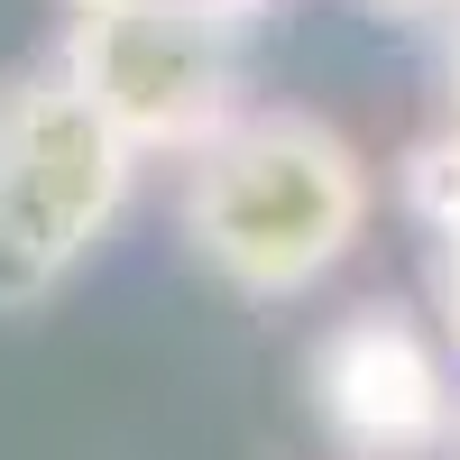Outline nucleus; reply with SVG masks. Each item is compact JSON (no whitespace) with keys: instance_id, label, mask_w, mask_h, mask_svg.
Segmentation results:
<instances>
[{"instance_id":"nucleus-1","label":"nucleus","mask_w":460,"mask_h":460,"mask_svg":"<svg viewBox=\"0 0 460 460\" xmlns=\"http://www.w3.org/2000/svg\"><path fill=\"white\" fill-rule=\"evenodd\" d=\"M377 221V175L314 111H240L184 157L175 230L230 295L295 304L314 295Z\"/></svg>"},{"instance_id":"nucleus-2","label":"nucleus","mask_w":460,"mask_h":460,"mask_svg":"<svg viewBox=\"0 0 460 460\" xmlns=\"http://www.w3.org/2000/svg\"><path fill=\"white\" fill-rule=\"evenodd\" d=\"M138 147L93 111L65 56L0 84V304H47L93 267L138 194Z\"/></svg>"},{"instance_id":"nucleus-3","label":"nucleus","mask_w":460,"mask_h":460,"mask_svg":"<svg viewBox=\"0 0 460 460\" xmlns=\"http://www.w3.org/2000/svg\"><path fill=\"white\" fill-rule=\"evenodd\" d=\"M240 28L221 0H84L56 56L138 157L184 166L249 111Z\"/></svg>"},{"instance_id":"nucleus-4","label":"nucleus","mask_w":460,"mask_h":460,"mask_svg":"<svg viewBox=\"0 0 460 460\" xmlns=\"http://www.w3.org/2000/svg\"><path fill=\"white\" fill-rule=\"evenodd\" d=\"M304 387H314V414L332 424V442L368 460H424L460 442V377L424 341V323H405L396 304L341 314L304 359Z\"/></svg>"},{"instance_id":"nucleus-5","label":"nucleus","mask_w":460,"mask_h":460,"mask_svg":"<svg viewBox=\"0 0 460 460\" xmlns=\"http://www.w3.org/2000/svg\"><path fill=\"white\" fill-rule=\"evenodd\" d=\"M414 212L433 221L442 267H460V129H451V138H433L424 157H414Z\"/></svg>"},{"instance_id":"nucleus-6","label":"nucleus","mask_w":460,"mask_h":460,"mask_svg":"<svg viewBox=\"0 0 460 460\" xmlns=\"http://www.w3.org/2000/svg\"><path fill=\"white\" fill-rule=\"evenodd\" d=\"M377 19H460V0H359Z\"/></svg>"},{"instance_id":"nucleus-7","label":"nucleus","mask_w":460,"mask_h":460,"mask_svg":"<svg viewBox=\"0 0 460 460\" xmlns=\"http://www.w3.org/2000/svg\"><path fill=\"white\" fill-rule=\"evenodd\" d=\"M442 295H451V350H460V267H442Z\"/></svg>"},{"instance_id":"nucleus-8","label":"nucleus","mask_w":460,"mask_h":460,"mask_svg":"<svg viewBox=\"0 0 460 460\" xmlns=\"http://www.w3.org/2000/svg\"><path fill=\"white\" fill-rule=\"evenodd\" d=\"M451 111H460V19H451Z\"/></svg>"},{"instance_id":"nucleus-9","label":"nucleus","mask_w":460,"mask_h":460,"mask_svg":"<svg viewBox=\"0 0 460 460\" xmlns=\"http://www.w3.org/2000/svg\"><path fill=\"white\" fill-rule=\"evenodd\" d=\"M221 10H230V19H258V10H277V0H221Z\"/></svg>"},{"instance_id":"nucleus-10","label":"nucleus","mask_w":460,"mask_h":460,"mask_svg":"<svg viewBox=\"0 0 460 460\" xmlns=\"http://www.w3.org/2000/svg\"><path fill=\"white\" fill-rule=\"evenodd\" d=\"M74 10H84V0H74Z\"/></svg>"}]
</instances>
